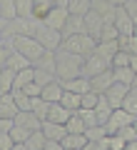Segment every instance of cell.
<instances>
[{"mask_svg": "<svg viewBox=\"0 0 137 150\" xmlns=\"http://www.w3.org/2000/svg\"><path fill=\"white\" fill-rule=\"evenodd\" d=\"M53 8H55L53 0H32V18H35V20H42Z\"/></svg>", "mask_w": 137, "mask_h": 150, "instance_id": "cell-26", "label": "cell"}, {"mask_svg": "<svg viewBox=\"0 0 137 150\" xmlns=\"http://www.w3.org/2000/svg\"><path fill=\"white\" fill-rule=\"evenodd\" d=\"M0 95H3V90H0Z\"/></svg>", "mask_w": 137, "mask_h": 150, "instance_id": "cell-57", "label": "cell"}, {"mask_svg": "<svg viewBox=\"0 0 137 150\" xmlns=\"http://www.w3.org/2000/svg\"><path fill=\"white\" fill-rule=\"evenodd\" d=\"M8 135H10V140H13V143H25V140H27V135H30V130H25V128H20V125H15V123H13V128L8 130Z\"/></svg>", "mask_w": 137, "mask_h": 150, "instance_id": "cell-38", "label": "cell"}, {"mask_svg": "<svg viewBox=\"0 0 137 150\" xmlns=\"http://www.w3.org/2000/svg\"><path fill=\"white\" fill-rule=\"evenodd\" d=\"M60 83V80H58ZM60 88L63 90H70V93H77V95H82V93H87L90 90V85H87V78H72V80H65V83H60Z\"/></svg>", "mask_w": 137, "mask_h": 150, "instance_id": "cell-18", "label": "cell"}, {"mask_svg": "<svg viewBox=\"0 0 137 150\" xmlns=\"http://www.w3.org/2000/svg\"><path fill=\"white\" fill-rule=\"evenodd\" d=\"M72 115V110H67V108H63L60 103H50L48 105V115H45V120H50V123H58V125H65V120Z\"/></svg>", "mask_w": 137, "mask_h": 150, "instance_id": "cell-13", "label": "cell"}, {"mask_svg": "<svg viewBox=\"0 0 137 150\" xmlns=\"http://www.w3.org/2000/svg\"><path fill=\"white\" fill-rule=\"evenodd\" d=\"M42 150H63V145H60L58 140H45V148Z\"/></svg>", "mask_w": 137, "mask_h": 150, "instance_id": "cell-52", "label": "cell"}, {"mask_svg": "<svg viewBox=\"0 0 137 150\" xmlns=\"http://www.w3.org/2000/svg\"><path fill=\"white\" fill-rule=\"evenodd\" d=\"M82 33L85 35V28H82V15H70L65 18V25L63 30H60V38H70V35H80Z\"/></svg>", "mask_w": 137, "mask_h": 150, "instance_id": "cell-11", "label": "cell"}, {"mask_svg": "<svg viewBox=\"0 0 137 150\" xmlns=\"http://www.w3.org/2000/svg\"><path fill=\"white\" fill-rule=\"evenodd\" d=\"M13 100H15V108L20 112H30V98L22 90H13Z\"/></svg>", "mask_w": 137, "mask_h": 150, "instance_id": "cell-36", "label": "cell"}, {"mask_svg": "<svg viewBox=\"0 0 137 150\" xmlns=\"http://www.w3.org/2000/svg\"><path fill=\"white\" fill-rule=\"evenodd\" d=\"M112 28L117 30V35H137V23L122 10V5L115 8V15H112Z\"/></svg>", "mask_w": 137, "mask_h": 150, "instance_id": "cell-6", "label": "cell"}, {"mask_svg": "<svg viewBox=\"0 0 137 150\" xmlns=\"http://www.w3.org/2000/svg\"><path fill=\"white\" fill-rule=\"evenodd\" d=\"M32 68L45 70V73H53V75H55V53H53V50H45V53L32 63Z\"/></svg>", "mask_w": 137, "mask_h": 150, "instance_id": "cell-22", "label": "cell"}, {"mask_svg": "<svg viewBox=\"0 0 137 150\" xmlns=\"http://www.w3.org/2000/svg\"><path fill=\"white\" fill-rule=\"evenodd\" d=\"M87 10H90V0H67L70 15H85Z\"/></svg>", "mask_w": 137, "mask_h": 150, "instance_id": "cell-33", "label": "cell"}, {"mask_svg": "<svg viewBox=\"0 0 137 150\" xmlns=\"http://www.w3.org/2000/svg\"><path fill=\"white\" fill-rule=\"evenodd\" d=\"M15 100H13V93H3L0 95V118H15Z\"/></svg>", "mask_w": 137, "mask_h": 150, "instance_id": "cell-21", "label": "cell"}, {"mask_svg": "<svg viewBox=\"0 0 137 150\" xmlns=\"http://www.w3.org/2000/svg\"><path fill=\"white\" fill-rule=\"evenodd\" d=\"M40 133L45 135V140H63L65 135H67V130H65V125H58V123H50V120H42L40 123Z\"/></svg>", "mask_w": 137, "mask_h": 150, "instance_id": "cell-12", "label": "cell"}, {"mask_svg": "<svg viewBox=\"0 0 137 150\" xmlns=\"http://www.w3.org/2000/svg\"><path fill=\"white\" fill-rule=\"evenodd\" d=\"M117 50L127 55H137V35H117Z\"/></svg>", "mask_w": 137, "mask_h": 150, "instance_id": "cell-20", "label": "cell"}, {"mask_svg": "<svg viewBox=\"0 0 137 150\" xmlns=\"http://www.w3.org/2000/svg\"><path fill=\"white\" fill-rule=\"evenodd\" d=\"M122 10L137 23V0H125V3H122Z\"/></svg>", "mask_w": 137, "mask_h": 150, "instance_id": "cell-46", "label": "cell"}, {"mask_svg": "<svg viewBox=\"0 0 137 150\" xmlns=\"http://www.w3.org/2000/svg\"><path fill=\"white\" fill-rule=\"evenodd\" d=\"M137 120V115H130V112H125L122 108H117V110H112L110 112V118H107V123L102 125L105 128V133L107 135H115L120 128H125V125H132Z\"/></svg>", "mask_w": 137, "mask_h": 150, "instance_id": "cell-5", "label": "cell"}, {"mask_svg": "<svg viewBox=\"0 0 137 150\" xmlns=\"http://www.w3.org/2000/svg\"><path fill=\"white\" fill-rule=\"evenodd\" d=\"M97 100H100V95H97V93H82V95H80V108H85V110H92V108L97 105Z\"/></svg>", "mask_w": 137, "mask_h": 150, "instance_id": "cell-40", "label": "cell"}, {"mask_svg": "<svg viewBox=\"0 0 137 150\" xmlns=\"http://www.w3.org/2000/svg\"><path fill=\"white\" fill-rule=\"evenodd\" d=\"M25 145H27V150H42V148H45V135H42L40 130H35V133L27 135Z\"/></svg>", "mask_w": 137, "mask_h": 150, "instance_id": "cell-35", "label": "cell"}, {"mask_svg": "<svg viewBox=\"0 0 137 150\" xmlns=\"http://www.w3.org/2000/svg\"><path fill=\"white\" fill-rule=\"evenodd\" d=\"M65 130H67V135H82L85 133V123H82V118H80L77 112H72L65 120Z\"/></svg>", "mask_w": 137, "mask_h": 150, "instance_id": "cell-25", "label": "cell"}, {"mask_svg": "<svg viewBox=\"0 0 137 150\" xmlns=\"http://www.w3.org/2000/svg\"><path fill=\"white\" fill-rule=\"evenodd\" d=\"M125 148V140L120 135H110V150H122Z\"/></svg>", "mask_w": 137, "mask_h": 150, "instance_id": "cell-48", "label": "cell"}, {"mask_svg": "<svg viewBox=\"0 0 137 150\" xmlns=\"http://www.w3.org/2000/svg\"><path fill=\"white\" fill-rule=\"evenodd\" d=\"M13 80H15V73L10 68H0V90L10 93L13 90Z\"/></svg>", "mask_w": 137, "mask_h": 150, "instance_id": "cell-32", "label": "cell"}, {"mask_svg": "<svg viewBox=\"0 0 137 150\" xmlns=\"http://www.w3.org/2000/svg\"><path fill=\"white\" fill-rule=\"evenodd\" d=\"M85 143H87V140H85V135H65V138L60 140L63 150H80Z\"/></svg>", "mask_w": 137, "mask_h": 150, "instance_id": "cell-30", "label": "cell"}, {"mask_svg": "<svg viewBox=\"0 0 137 150\" xmlns=\"http://www.w3.org/2000/svg\"><path fill=\"white\" fill-rule=\"evenodd\" d=\"M32 40H35V43H40L45 50H53V53H55V50L60 48V40H63V38H60L58 30L48 28L42 20H37V23H35V30H32Z\"/></svg>", "mask_w": 137, "mask_h": 150, "instance_id": "cell-4", "label": "cell"}, {"mask_svg": "<svg viewBox=\"0 0 137 150\" xmlns=\"http://www.w3.org/2000/svg\"><path fill=\"white\" fill-rule=\"evenodd\" d=\"M120 108H122L125 112H130V115H137V88H135V85L125 93V98H122Z\"/></svg>", "mask_w": 137, "mask_h": 150, "instance_id": "cell-23", "label": "cell"}, {"mask_svg": "<svg viewBox=\"0 0 137 150\" xmlns=\"http://www.w3.org/2000/svg\"><path fill=\"white\" fill-rule=\"evenodd\" d=\"M13 148V140L8 133H0V150H10Z\"/></svg>", "mask_w": 137, "mask_h": 150, "instance_id": "cell-49", "label": "cell"}, {"mask_svg": "<svg viewBox=\"0 0 137 150\" xmlns=\"http://www.w3.org/2000/svg\"><path fill=\"white\" fill-rule=\"evenodd\" d=\"M60 95H63V88H60L58 80L48 83V85H42V90H40V98H42L45 103H58Z\"/></svg>", "mask_w": 137, "mask_h": 150, "instance_id": "cell-19", "label": "cell"}, {"mask_svg": "<svg viewBox=\"0 0 137 150\" xmlns=\"http://www.w3.org/2000/svg\"><path fill=\"white\" fill-rule=\"evenodd\" d=\"M115 53H117V43L115 40H100V43H95V50H92V55L107 60V63H110V58Z\"/></svg>", "mask_w": 137, "mask_h": 150, "instance_id": "cell-17", "label": "cell"}, {"mask_svg": "<svg viewBox=\"0 0 137 150\" xmlns=\"http://www.w3.org/2000/svg\"><path fill=\"white\" fill-rule=\"evenodd\" d=\"M92 110H95V120H97V125H105V123H107V118H110V112H112V108L107 105L105 98L100 95V100H97V105L92 108Z\"/></svg>", "mask_w": 137, "mask_h": 150, "instance_id": "cell-27", "label": "cell"}, {"mask_svg": "<svg viewBox=\"0 0 137 150\" xmlns=\"http://www.w3.org/2000/svg\"><path fill=\"white\" fill-rule=\"evenodd\" d=\"M5 68H10L13 73H20V70H25V68H32L30 63H27L22 55H18V53H13L10 50V55H8V60H5Z\"/></svg>", "mask_w": 137, "mask_h": 150, "instance_id": "cell-24", "label": "cell"}, {"mask_svg": "<svg viewBox=\"0 0 137 150\" xmlns=\"http://www.w3.org/2000/svg\"><path fill=\"white\" fill-rule=\"evenodd\" d=\"M8 55H10V48L0 43V68H5V60H8Z\"/></svg>", "mask_w": 137, "mask_h": 150, "instance_id": "cell-50", "label": "cell"}, {"mask_svg": "<svg viewBox=\"0 0 137 150\" xmlns=\"http://www.w3.org/2000/svg\"><path fill=\"white\" fill-rule=\"evenodd\" d=\"M10 150H27V145H25V143H13Z\"/></svg>", "mask_w": 137, "mask_h": 150, "instance_id": "cell-55", "label": "cell"}, {"mask_svg": "<svg viewBox=\"0 0 137 150\" xmlns=\"http://www.w3.org/2000/svg\"><path fill=\"white\" fill-rule=\"evenodd\" d=\"M13 128V118H0V133H8Z\"/></svg>", "mask_w": 137, "mask_h": 150, "instance_id": "cell-51", "label": "cell"}, {"mask_svg": "<svg viewBox=\"0 0 137 150\" xmlns=\"http://www.w3.org/2000/svg\"><path fill=\"white\" fill-rule=\"evenodd\" d=\"M27 83H32V68H25V70H20V73H15V80H13V90H22ZM13 90H10V93H13Z\"/></svg>", "mask_w": 137, "mask_h": 150, "instance_id": "cell-31", "label": "cell"}, {"mask_svg": "<svg viewBox=\"0 0 137 150\" xmlns=\"http://www.w3.org/2000/svg\"><path fill=\"white\" fill-rule=\"evenodd\" d=\"M85 58L75 53H65V50H55V78L60 83L80 78V70H82Z\"/></svg>", "mask_w": 137, "mask_h": 150, "instance_id": "cell-1", "label": "cell"}, {"mask_svg": "<svg viewBox=\"0 0 137 150\" xmlns=\"http://www.w3.org/2000/svg\"><path fill=\"white\" fill-rule=\"evenodd\" d=\"M110 68H130V55L117 50V53L110 58Z\"/></svg>", "mask_w": 137, "mask_h": 150, "instance_id": "cell-42", "label": "cell"}, {"mask_svg": "<svg viewBox=\"0 0 137 150\" xmlns=\"http://www.w3.org/2000/svg\"><path fill=\"white\" fill-rule=\"evenodd\" d=\"M58 50H65V53H75V55H82V58H87V55H92V50H95V40L90 35H70V38H63L60 40V48Z\"/></svg>", "mask_w": 137, "mask_h": 150, "instance_id": "cell-3", "label": "cell"}, {"mask_svg": "<svg viewBox=\"0 0 137 150\" xmlns=\"http://www.w3.org/2000/svg\"><path fill=\"white\" fill-rule=\"evenodd\" d=\"M40 90H42V88L37 85V83H27V85L22 88V93H25L27 98H37V95H40Z\"/></svg>", "mask_w": 137, "mask_h": 150, "instance_id": "cell-47", "label": "cell"}, {"mask_svg": "<svg viewBox=\"0 0 137 150\" xmlns=\"http://www.w3.org/2000/svg\"><path fill=\"white\" fill-rule=\"evenodd\" d=\"M100 40H117V30L110 25V23H102L100 35H97V43H100Z\"/></svg>", "mask_w": 137, "mask_h": 150, "instance_id": "cell-44", "label": "cell"}, {"mask_svg": "<svg viewBox=\"0 0 137 150\" xmlns=\"http://www.w3.org/2000/svg\"><path fill=\"white\" fill-rule=\"evenodd\" d=\"M107 68H110V63H107V60L97 58V55H87V58H85V63H82V70H80V75H82V78H92V75L105 73Z\"/></svg>", "mask_w": 137, "mask_h": 150, "instance_id": "cell-7", "label": "cell"}, {"mask_svg": "<svg viewBox=\"0 0 137 150\" xmlns=\"http://www.w3.org/2000/svg\"><path fill=\"white\" fill-rule=\"evenodd\" d=\"M82 28H85V35H90L97 43V35H100V28H102V18L95 10H87L82 15Z\"/></svg>", "mask_w": 137, "mask_h": 150, "instance_id": "cell-9", "label": "cell"}, {"mask_svg": "<svg viewBox=\"0 0 137 150\" xmlns=\"http://www.w3.org/2000/svg\"><path fill=\"white\" fill-rule=\"evenodd\" d=\"M13 123L20 125V128H25V130H30V133H35V130H40V123H42V120H37L32 112H20V110H18L15 118H13Z\"/></svg>", "mask_w": 137, "mask_h": 150, "instance_id": "cell-15", "label": "cell"}, {"mask_svg": "<svg viewBox=\"0 0 137 150\" xmlns=\"http://www.w3.org/2000/svg\"><path fill=\"white\" fill-rule=\"evenodd\" d=\"M8 48L13 50V53H18V55H22V58L27 60V63H35L37 58H40L42 53H45V48H42L40 43H35L32 38H27V35H20V38H13L10 43H8Z\"/></svg>", "mask_w": 137, "mask_h": 150, "instance_id": "cell-2", "label": "cell"}, {"mask_svg": "<svg viewBox=\"0 0 137 150\" xmlns=\"http://www.w3.org/2000/svg\"><path fill=\"white\" fill-rule=\"evenodd\" d=\"M48 105H50V103H45L40 95H37V98H30V112L35 115L37 120H45V115H48Z\"/></svg>", "mask_w": 137, "mask_h": 150, "instance_id": "cell-28", "label": "cell"}, {"mask_svg": "<svg viewBox=\"0 0 137 150\" xmlns=\"http://www.w3.org/2000/svg\"><path fill=\"white\" fill-rule=\"evenodd\" d=\"M60 105H63V108H67V110H77V108H80V95H77V93H70V90H63V95H60Z\"/></svg>", "mask_w": 137, "mask_h": 150, "instance_id": "cell-29", "label": "cell"}, {"mask_svg": "<svg viewBox=\"0 0 137 150\" xmlns=\"http://www.w3.org/2000/svg\"><path fill=\"white\" fill-rule=\"evenodd\" d=\"M0 18H3V20L18 18L15 15V3H13V0H0Z\"/></svg>", "mask_w": 137, "mask_h": 150, "instance_id": "cell-39", "label": "cell"}, {"mask_svg": "<svg viewBox=\"0 0 137 150\" xmlns=\"http://www.w3.org/2000/svg\"><path fill=\"white\" fill-rule=\"evenodd\" d=\"M127 90H130V88H125V85H122V83H112V85L107 88L105 93H102V98H105V103H107V105L112 108V110H117Z\"/></svg>", "mask_w": 137, "mask_h": 150, "instance_id": "cell-10", "label": "cell"}, {"mask_svg": "<svg viewBox=\"0 0 137 150\" xmlns=\"http://www.w3.org/2000/svg\"><path fill=\"white\" fill-rule=\"evenodd\" d=\"M112 68H107L105 73L100 75H92V78H87V85H90V93H97V95H102V93L107 90V88L112 85Z\"/></svg>", "mask_w": 137, "mask_h": 150, "instance_id": "cell-8", "label": "cell"}, {"mask_svg": "<svg viewBox=\"0 0 137 150\" xmlns=\"http://www.w3.org/2000/svg\"><path fill=\"white\" fill-rule=\"evenodd\" d=\"M3 30H5V20L0 18V38H3Z\"/></svg>", "mask_w": 137, "mask_h": 150, "instance_id": "cell-56", "label": "cell"}, {"mask_svg": "<svg viewBox=\"0 0 137 150\" xmlns=\"http://www.w3.org/2000/svg\"><path fill=\"white\" fill-rule=\"evenodd\" d=\"M112 80L122 83L125 88H132L137 83V73L132 68H112Z\"/></svg>", "mask_w": 137, "mask_h": 150, "instance_id": "cell-16", "label": "cell"}, {"mask_svg": "<svg viewBox=\"0 0 137 150\" xmlns=\"http://www.w3.org/2000/svg\"><path fill=\"white\" fill-rule=\"evenodd\" d=\"M122 150H137V140H127Z\"/></svg>", "mask_w": 137, "mask_h": 150, "instance_id": "cell-53", "label": "cell"}, {"mask_svg": "<svg viewBox=\"0 0 137 150\" xmlns=\"http://www.w3.org/2000/svg\"><path fill=\"white\" fill-rule=\"evenodd\" d=\"M15 3V15L18 18H32V0H13Z\"/></svg>", "mask_w": 137, "mask_h": 150, "instance_id": "cell-34", "label": "cell"}, {"mask_svg": "<svg viewBox=\"0 0 137 150\" xmlns=\"http://www.w3.org/2000/svg\"><path fill=\"white\" fill-rule=\"evenodd\" d=\"M53 5H55V8H65V10H67V0H53Z\"/></svg>", "mask_w": 137, "mask_h": 150, "instance_id": "cell-54", "label": "cell"}, {"mask_svg": "<svg viewBox=\"0 0 137 150\" xmlns=\"http://www.w3.org/2000/svg\"><path fill=\"white\" fill-rule=\"evenodd\" d=\"M65 18H67V10L65 8H53V10L48 13V15L42 18V23L48 28H53V30H63V25H65Z\"/></svg>", "mask_w": 137, "mask_h": 150, "instance_id": "cell-14", "label": "cell"}, {"mask_svg": "<svg viewBox=\"0 0 137 150\" xmlns=\"http://www.w3.org/2000/svg\"><path fill=\"white\" fill-rule=\"evenodd\" d=\"M53 80H58L53 73H45V70H37V68H32V83H37V85H48V83H53Z\"/></svg>", "mask_w": 137, "mask_h": 150, "instance_id": "cell-37", "label": "cell"}, {"mask_svg": "<svg viewBox=\"0 0 137 150\" xmlns=\"http://www.w3.org/2000/svg\"><path fill=\"white\" fill-rule=\"evenodd\" d=\"M85 140H90V143H95V140H100V138H105V128L102 125H95V128H85Z\"/></svg>", "mask_w": 137, "mask_h": 150, "instance_id": "cell-41", "label": "cell"}, {"mask_svg": "<svg viewBox=\"0 0 137 150\" xmlns=\"http://www.w3.org/2000/svg\"><path fill=\"white\" fill-rule=\"evenodd\" d=\"M115 135H120V138L125 140V143H127V140H137V130H135V123H132V125H125V128H120Z\"/></svg>", "mask_w": 137, "mask_h": 150, "instance_id": "cell-45", "label": "cell"}, {"mask_svg": "<svg viewBox=\"0 0 137 150\" xmlns=\"http://www.w3.org/2000/svg\"><path fill=\"white\" fill-rule=\"evenodd\" d=\"M75 112H77L80 118H82L85 128H95V125H97V120H95V110H85V108H77Z\"/></svg>", "mask_w": 137, "mask_h": 150, "instance_id": "cell-43", "label": "cell"}]
</instances>
